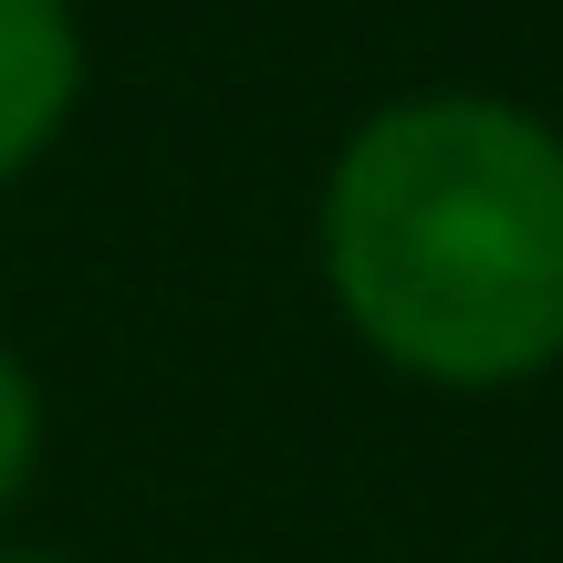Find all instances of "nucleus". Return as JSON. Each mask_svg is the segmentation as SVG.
<instances>
[{
	"label": "nucleus",
	"mask_w": 563,
	"mask_h": 563,
	"mask_svg": "<svg viewBox=\"0 0 563 563\" xmlns=\"http://www.w3.org/2000/svg\"><path fill=\"white\" fill-rule=\"evenodd\" d=\"M0 563H53V553H0Z\"/></svg>",
	"instance_id": "4"
},
{
	"label": "nucleus",
	"mask_w": 563,
	"mask_h": 563,
	"mask_svg": "<svg viewBox=\"0 0 563 563\" xmlns=\"http://www.w3.org/2000/svg\"><path fill=\"white\" fill-rule=\"evenodd\" d=\"M32 449H42V397H32V376H21V355L0 344V511L32 481Z\"/></svg>",
	"instance_id": "3"
},
{
	"label": "nucleus",
	"mask_w": 563,
	"mask_h": 563,
	"mask_svg": "<svg viewBox=\"0 0 563 563\" xmlns=\"http://www.w3.org/2000/svg\"><path fill=\"white\" fill-rule=\"evenodd\" d=\"M84 95V32L63 0H0V188L63 136Z\"/></svg>",
	"instance_id": "2"
},
{
	"label": "nucleus",
	"mask_w": 563,
	"mask_h": 563,
	"mask_svg": "<svg viewBox=\"0 0 563 563\" xmlns=\"http://www.w3.org/2000/svg\"><path fill=\"white\" fill-rule=\"evenodd\" d=\"M334 313L418 386L563 365V125L511 95H397L323 178Z\"/></svg>",
	"instance_id": "1"
}]
</instances>
